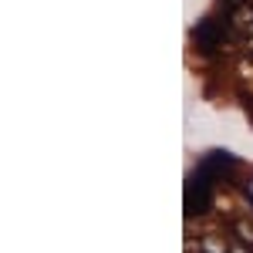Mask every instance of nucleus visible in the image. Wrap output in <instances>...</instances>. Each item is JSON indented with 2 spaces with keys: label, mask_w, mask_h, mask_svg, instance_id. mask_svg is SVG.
I'll return each instance as SVG.
<instances>
[{
  "label": "nucleus",
  "mask_w": 253,
  "mask_h": 253,
  "mask_svg": "<svg viewBox=\"0 0 253 253\" xmlns=\"http://www.w3.org/2000/svg\"><path fill=\"white\" fill-rule=\"evenodd\" d=\"M240 236H243L247 243H253V230H250V226H240Z\"/></svg>",
  "instance_id": "nucleus-1"
},
{
  "label": "nucleus",
  "mask_w": 253,
  "mask_h": 253,
  "mask_svg": "<svg viewBox=\"0 0 253 253\" xmlns=\"http://www.w3.org/2000/svg\"><path fill=\"white\" fill-rule=\"evenodd\" d=\"M250 51H253V44H250Z\"/></svg>",
  "instance_id": "nucleus-2"
}]
</instances>
